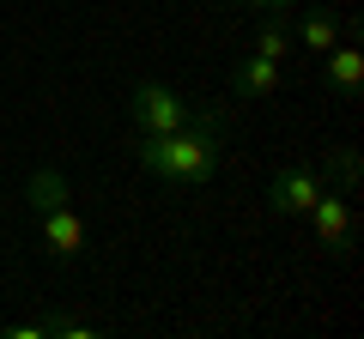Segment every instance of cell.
Listing matches in <instances>:
<instances>
[{
  "instance_id": "9c48e42d",
  "label": "cell",
  "mask_w": 364,
  "mask_h": 339,
  "mask_svg": "<svg viewBox=\"0 0 364 339\" xmlns=\"http://www.w3.org/2000/svg\"><path fill=\"white\" fill-rule=\"evenodd\" d=\"M286 18L291 13H261V25H255V55H267V61H279V55H286Z\"/></svg>"
},
{
  "instance_id": "5bb4252c",
  "label": "cell",
  "mask_w": 364,
  "mask_h": 339,
  "mask_svg": "<svg viewBox=\"0 0 364 339\" xmlns=\"http://www.w3.org/2000/svg\"><path fill=\"white\" fill-rule=\"evenodd\" d=\"M225 6H231V0H225Z\"/></svg>"
},
{
  "instance_id": "ba28073f",
  "label": "cell",
  "mask_w": 364,
  "mask_h": 339,
  "mask_svg": "<svg viewBox=\"0 0 364 339\" xmlns=\"http://www.w3.org/2000/svg\"><path fill=\"white\" fill-rule=\"evenodd\" d=\"M340 37H346V25H340L328 6H304V49L310 55H328Z\"/></svg>"
},
{
  "instance_id": "5b68a950",
  "label": "cell",
  "mask_w": 364,
  "mask_h": 339,
  "mask_svg": "<svg viewBox=\"0 0 364 339\" xmlns=\"http://www.w3.org/2000/svg\"><path fill=\"white\" fill-rule=\"evenodd\" d=\"M304 218L316 224V236H322L328 248H346V243H352V194L322 188V194H316V206L304 212Z\"/></svg>"
},
{
  "instance_id": "8992f818",
  "label": "cell",
  "mask_w": 364,
  "mask_h": 339,
  "mask_svg": "<svg viewBox=\"0 0 364 339\" xmlns=\"http://www.w3.org/2000/svg\"><path fill=\"white\" fill-rule=\"evenodd\" d=\"M231 91L243 97V104H267V97L279 91V61H267V55L249 49L243 61L231 67Z\"/></svg>"
},
{
  "instance_id": "4fadbf2b",
  "label": "cell",
  "mask_w": 364,
  "mask_h": 339,
  "mask_svg": "<svg viewBox=\"0 0 364 339\" xmlns=\"http://www.w3.org/2000/svg\"><path fill=\"white\" fill-rule=\"evenodd\" d=\"M261 13H298V0H255Z\"/></svg>"
},
{
  "instance_id": "30bf717a",
  "label": "cell",
  "mask_w": 364,
  "mask_h": 339,
  "mask_svg": "<svg viewBox=\"0 0 364 339\" xmlns=\"http://www.w3.org/2000/svg\"><path fill=\"white\" fill-rule=\"evenodd\" d=\"M334 170H340V188H346V194H358V152H352V145H334Z\"/></svg>"
},
{
  "instance_id": "8fae6325",
  "label": "cell",
  "mask_w": 364,
  "mask_h": 339,
  "mask_svg": "<svg viewBox=\"0 0 364 339\" xmlns=\"http://www.w3.org/2000/svg\"><path fill=\"white\" fill-rule=\"evenodd\" d=\"M49 333H61V339H91L97 327H91V321H79V315H61V321H49Z\"/></svg>"
},
{
  "instance_id": "7c38bea8",
  "label": "cell",
  "mask_w": 364,
  "mask_h": 339,
  "mask_svg": "<svg viewBox=\"0 0 364 339\" xmlns=\"http://www.w3.org/2000/svg\"><path fill=\"white\" fill-rule=\"evenodd\" d=\"M6 333H13V339H43V333H49V321H13Z\"/></svg>"
},
{
  "instance_id": "7a4b0ae2",
  "label": "cell",
  "mask_w": 364,
  "mask_h": 339,
  "mask_svg": "<svg viewBox=\"0 0 364 339\" xmlns=\"http://www.w3.org/2000/svg\"><path fill=\"white\" fill-rule=\"evenodd\" d=\"M25 200H31V218L43 230V248H49L55 261H79L85 255V218L73 206V188L55 164H37L25 182Z\"/></svg>"
},
{
  "instance_id": "277c9868",
  "label": "cell",
  "mask_w": 364,
  "mask_h": 339,
  "mask_svg": "<svg viewBox=\"0 0 364 339\" xmlns=\"http://www.w3.org/2000/svg\"><path fill=\"white\" fill-rule=\"evenodd\" d=\"M316 194H322V176H316V170H304V164H291V170H279V176H273L267 206L279 212V218H304V212L316 206Z\"/></svg>"
},
{
  "instance_id": "52a82bcc",
  "label": "cell",
  "mask_w": 364,
  "mask_h": 339,
  "mask_svg": "<svg viewBox=\"0 0 364 339\" xmlns=\"http://www.w3.org/2000/svg\"><path fill=\"white\" fill-rule=\"evenodd\" d=\"M322 79H328V91H340V97H352L364 85V55H358V43H352V37H340L334 49L322 55Z\"/></svg>"
},
{
  "instance_id": "3957f363",
  "label": "cell",
  "mask_w": 364,
  "mask_h": 339,
  "mask_svg": "<svg viewBox=\"0 0 364 339\" xmlns=\"http://www.w3.org/2000/svg\"><path fill=\"white\" fill-rule=\"evenodd\" d=\"M128 116H134V133H176V128H188L200 109L182 91H170V85H134Z\"/></svg>"
},
{
  "instance_id": "6da1fadb",
  "label": "cell",
  "mask_w": 364,
  "mask_h": 339,
  "mask_svg": "<svg viewBox=\"0 0 364 339\" xmlns=\"http://www.w3.org/2000/svg\"><path fill=\"white\" fill-rule=\"evenodd\" d=\"M225 116H231V104H213L200 109L188 128L176 133H134V157H140V170H152L158 182H176V188H200L219 176L225 164Z\"/></svg>"
}]
</instances>
